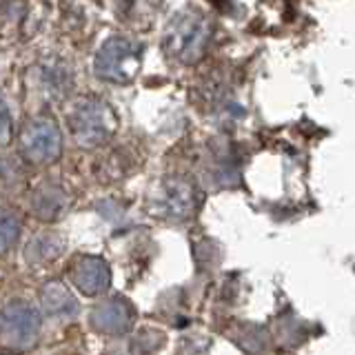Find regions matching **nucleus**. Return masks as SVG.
Returning <instances> with one entry per match:
<instances>
[]
</instances>
